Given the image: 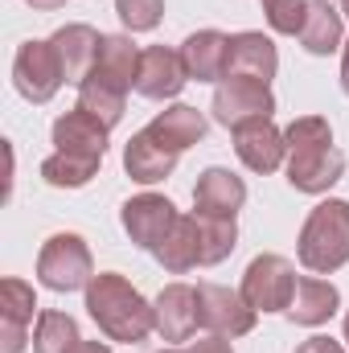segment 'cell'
I'll use <instances>...</instances> for the list:
<instances>
[{"label": "cell", "instance_id": "6da1fadb", "mask_svg": "<svg viewBox=\"0 0 349 353\" xmlns=\"http://www.w3.org/2000/svg\"><path fill=\"white\" fill-rule=\"evenodd\" d=\"M288 140V181L300 193H325L346 173V157L333 148V128L321 115H300L283 132Z\"/></svg>", "mask_w": 349, "mask_h": 353}, {"label": "cell", "instance_id": "7a4b0ae2", "mask_svg": "<svg viewBox=\"0 0 349 353\" xmlns=\"http://www.w3.org/2000/svg\"><path fill=\"white\" fill-rule=\"evenodd\" d=\"M87 312L111 341L123 345H136L157 329V308L115 271H99L87 283Z\"/></svg>", "mask_w": 349, "mask_h": 353}, {"label": "cell", "instance_id": "3957f363", "mask_svg": "<svg viewBox=\"0 0 349 353\" xmlns=\"http://www.w3.org/2000/svg\"><path fill=\"white\" fill-rule=\"evenodd\" d=\"M300 263L317 275H329L349 263V201L329 197L321 201L300 230Z\"/></svg>", "mask_w": 349, "mask_h": 353}, {"label": "cell", "instance_id": "277c9868", "mask_svg": "<svg viewBox=\"0 0 349 353\" xmlns=\"http://www.w3.org/2000/svg\"><path fill=\"white\" fill-rule=\"evenodd\" d=\"M37 279L50 292H79L94 279V263L90 251L79 234H54L46 239L41 255H37Z\"/></svg>", "mask_w": 349, "mask_h": 353}, {"label": "cell", "instance_id": "5b68a950", "mask_svg": "<svg viewBox=\"0 0 349 353\" xmlns=\"http://www.w3.org/2000/svg\"><path fill=\"white\" fill-rule=\"evenodd\" d=\"M210 111H214V119H218L222 128L239 132V128H247V123L271 119L275 99H271L267 83H259V79H235V74H230V79H222V87L214 90Z\"/></svg>", "mask_w": 349, "mask_h": 353}, {"label": "cell", "instance_id": "8992f818", "mask_svg": "<svg viewBox=\"0 0 349 353\" xmlns=\"http://www.w3.org/2000/svg\"><path fill=\"white\" fill-rule=\"evenodd\" d=\"M239 292L255 312H288V304L296 296V271L283 255H259L243 271Z\"/></svg>", "mask_w": 349, "mask_h": 353}, {"label": "cell", "instance_id": "52a82bcc", "mask_svg": "<svg viewBox=\"0 0 349 353\" xmlns=\"http://www.w3.org/2000/svg\"><path fill=\"white\" fill-rule=\"evenodd\" d=\"M12 83L21 90V99H29V103H50V99L58 94V87L66 83L54 46H50V41H25V46L17 50V58H12Z\"/></svg>", "mask_w": 349, "mask_h": 353}, {"label": "cell", "instance_id": "ba28073f", "mask_svg": "<svg viewBox=\"0 0 349 353\" xmlns=\"http://www.w3.org/2000/svg\"><path fill=\"white\" fill-rule=\"evenodd\" d=\"M177 218H181V214L173 210V201L161 197V193H140V197L123 201V210H119V222H123L128 239H132L136 247L152 251V255H157V251L165 247V239L173 234Z\"/></svg>", "mask_w": 349, "mask_h": 353}, {"label": "cell", "instance_id": "9c48e42d", "mask_svg": "<svg viewBox=\"0 0 349 353\" xmlns=\"http://www.w3.org/2000/svg\"><path fill=\"white\" fill-rule=\"evenodd\" d=\"M136 70H140V50L132 46V37H119V33H115V37H103V41H99L94 66H90V74L83 83L128 99V90L136 87Z\"/></svg>", "mask_w": 349, "mask_h": 353}, {"label": "cell", "instance_id": "30bf717a", "mask_svg": "<svg viewBox=\"0 0 349 353\" xmlns=\"http://www.w3.org/2000/svg\"><path fill=\"white\" fill-rule=\"evenodd\" d=\"M197 304H201V325L222 337H243L255 329V308L243 300V292H230L222 283H201Z\"/></svg>", "mask_w": 349, "mask_h": 353}, {"label": "cell", "instance_id": "8fae6325", "mask_svg": "<svg viewBox=\"0 0 349 353\" xmlns=\"http://www.w3.org/2000/svg\"><path fill=\"white\" fill-rule=\"evenodd\" d=\"M189 83L185 58L169 46H148L140 50V70H136V94L144 99H173Z\"/></svg>", "mask_w": 349, "mask_h": 353}, {"label": "cell", "instance_id": "7c38bea8", "mask_svg": "<svg viewBox=\"0 0 349 353\" xmlns=\"http://www.w3.org/2000/svg\"><path fill=\"white\" fill-rule=\"evenodd\" d=\"M157 333L165 341H189L201 325V304H197V288L189 283H169L157 296Z\"/></svg>", "mask_w": 349, "mask_h": 353}, {"label": "cell", "instance_id": "4fadbf2b", "mask_svg": "<svg viewBox=\"0 0 349 353\" xmlns=\"http://www.w3.org/2000/svg\"><path fill=\"white\" fill-rule=\"evenodd\" d=\"M247 201V185L243 176H235L230 169H206L193 185V210L210 214V218H235Z\"/></svg>", "mask_w": 349, "mask_h": 353}, {"label": "cell", "instance_id": "5bb4252c", "mask_svg": "<svg viewBox=\"0 0 349 353\" xmlns=\"http://www.w3.org/2000/svg\"><path fill=\"white\" fill-rule=\"evenodd\" d=\"M235 152L251 173H275L288 157V140L271 119H263V123H247L235 132Z\"/></svg>", "mask_w": 349, "mask_h": 353}, {"label": "cell", "instance_id": "9a60e30c", "mask_svg": "<svg viewBox=\"0 0 349 353\" xmlns=\"http://www.w3.org/2000/svg\"><path fill=\"white\" fill-rule=\"evenodd\" d=\"M33 308H37V300H33V288L25 283V279H4L0 283V353H21L25 350V329H29V321H33Z\"/></svg>", "mask_w": 349, "mask_h": 353}, {"label": "cell", "instance_id": "2e32d148", "mask_svg": "<svg viewBox=\"0 0 349 353\" xmlns=\"http://www.w3.org/2000/svg\"><path fill=\"white\" fill-rule=\"evenodd\" d=\"M279 70V54H275V41L263 37L255 29L247 33H235L230 37V62H226V79H259V83H271Z\"/></svg>", "mask_w": 349, "mask_h": 353}, {"label": "cell", "instance_id": "e0dca14e", "mask_svg": "<svg viewBox=\"0 0 349 353\" xmlns=\"http://www.w3.org/2000/svg\"><path fill=\"white\" fill-rule=\"evenodd\" d=\"M177 157L165 140H157L148 128L144 132H136L132 140H128V148H123V169L132 181H140V185H157V181H165V176L177 169Z\"/></svg>", "mask_w": 349, "mask_h": 353}, {"label": "cell", "instance_id": "ac0fdd59", "mask_svg": "<svg viewBox=\"0 0 349 353\" xmlns=\"http://www.w3.org/2000/svg\"><path fill=\"white\" fill-rule=\"evenodd\" d=\"M107 132H111V128H103L94 115H87L83 107H74V111H66V115L54 123V144H58V152L103 161V152H107Z\"/></svg>", "mask_w": 349, "mask_h": 353}, {"label": "cell", "instance_id": "d6986e66", "mask_svg": "<svg viewBox=\"0 0 349 353\" xmlns=\"http://www.w3.org/2000/svg\"><path fill=\"white\" fill-rule=\"evenodd\" d=\"M181 58H185L189 79H197V83H218V79H226L230 37L218 33V29H201V33H193V37L181 46Z\"/></svg>", "mask_w": 349, "mask_h": 353}, {"label": "cell", "instance_id": "ffe728a7", "mask_svg": "<svg viewBox=\"0 0 349 353\" xmlns=\"http://www.w3.org/2000/svg\"><path fill=\"white\" fill-rule=\"evenodd\" d=\"M99 41H103V37H99L90 25H62V29L50 37L54 54H58V62H62V74H66V83L83 87V79H87L90 66H94Z\"/></svg>", "mask_w": 349, "mask_h": 353}, {"label": "cell", "instance_id": "44dd1931", "mask_svg": "<svg viewBox=\"0 0 349 353\" xmlns=\"http://www.w3.org/2000/svg\"><path fill=\"white\" fill-rule=\"evenodd\" d=\"M337 304H341V296H337V288L329 279H296V296L288 304V316L296 325L312 329V325H325L337 312Z\"/></svg>", "mask_w": 349, "mask_h": 353}, {"label": "cell", "instance_id": "7402d4cb", "mask_svg": "<svg viewBox=\"0 0 349 353\" xmlns=\"http://www.w3.org/2000/svg\"><path fill=\"white\" fill-rule=\"evenodd\" d=\"M148 132H152L157 140H165L173 152H185V148H193V144L206 136V115H201L197 107L177 103V107L161 111V115L148 123Z\"/></svg>", "mask_w": 349, "mask_h": 353}, {"label": "cell", "instance_id": "603a6c76", "mask_svg": "<svg viewBox=\"0 0 349 353\" xmlns=\"http://www.w3.org/2000/svg\"><path fill=\"white\" fill-rule=\"evenodd\" d=\"M300 41L308 54L325 58L341 46V12L329 4V0H308V17H304V29H300Z\"/></svg>", "mask_w": 349, "mask_h": 353}, {"label": "cell", "instance_id": "cb8c5ba5", "mask_svg": "<svg viewBox=\"0 0 349 353\" xmlns=\"http://www.w3.org/2000/svg\"><path fill=\"white\" fill-rule=\"evenodd\" d=\"M193 222H197V267L222 263V259L239 247V226H235V218H210V214H197V210H193Z\"/></svg>", "mask_w": 349, "mask_h": 353}, {"label": "cell", "instance_id": "d4e9b609", "mask_svg": "<svg viewBox=\"0 0 349 353\" xmlns=\"http://www.w3.org/2000/svg\"><path fill=\"white\" fill-rule=\"evenodd\" d=\"M79 325L74 316L66 312H41L37 316V329H33V353H74L79 350Z\"/></svg>", "mask_w": 349, "mask_h": 353}, {"label": "cell", "instance_id": "484cf974", "mask_svg": "<svg viewBox=\"0 0 349 353\" xmlns=\"http://www.w3.org/2000/svg\"><path fill=\"white\" fill-rule=\"evenodd\" d=\"M157 259L165 271H189V267H197V222H193V214H181L173 226V234L165 239V247L157 251Z\"/></svg>", "mask_w": 349, "mask_h": 353}, {"label": "cell", "instance_id": "4316f807", "mask_svg": "<svg viewBox=\"0 0 349 353\" xmlns=\"http://www.w3.org/2000/svg\"><path fill=\"white\" fill-rule=\"evenodd\" d=\"M99 165H103V161L54 152V157L41 161V176H46V185H54V189H79V185H87L90 176L99 173Z\"/></svg>", "mask_w": 349, "mask_h": 353}, {"label": "cell", "instance_id": "83f0119b", "mask_svg": "<svg viewBox=\"0 0 349 353\" xmlns=\"http://www.w3.org/2000/svg\"><path fill=\"white\" fill-rule=\"evenodd\" d=\"M123 103H128L123 94H111V90H103V87H90V83L79 87V107L87 115H94L103 128H115L123 119Z\"/></svg>", "mask_w": 349, "mask_h": 353}, {"label": "cell", "instance_id": "f1b7e54d", "mask_svg": "<svg viewBox=\"0 0 349 353\" xmlns=\"http://www.w3.org/2000/svg\"><path fill=\"white\" fill-rule=\"evenodd\" d=\"M263 17L275 33H288L296 37L304 29V17H308V0H263Z\"/></svg>", "mask_w": 349, "mask_h": 353}, {"label": "cell", "instance_id": "f546056e", "mask_svg": "<svg viewBox=\"0 0 349 353\" xmlns=\"http://www.w3.org/2000/svg\"><path fill=\"white\" fill-rule=\"evenodd\" d=\"M115 12H119V21H123L132 33H148V29L161 25L165 0H115Z\"/></svg>", "mask_w": 349, "mask_h": 353}, {"label": "cell", "instance_id": "4dcf8cb0", "mask_svg": "<svg viewBox=\"0 0 349 353\" xmlns=\"http://www.w3.org/2000/svg\"><path fill=\"white\" fill-rule=\"evenodd\" d=\"M185 353H235V350H230V341H226L222 333H210V337L189 341V350H185Z\"/></svg>", "mask_w": 349, "mask_h": 353}, {"label": "cell", "instance_id": "1f68e13d", "mask_svg": "<svg viewBox=\"0 0 349 353\" xmlns=\"http://www.w3.org/2000/svg\"><path fill=\"white\" fill-rule=\"evenodd\" d=\"M296 353H346V350H341L333 337H308V341H304Z\"/></svg>", "mask_w": 349, "mask_h": 353}, {"label": "cell", "instance_id": "d6a6232c", "mask_svg": "<svg viewBox=\"0 0 349 353\" xmlns=\"http://www.w3.org/2000/svg\"><path fill=\"white\" fill-rule=\"evenodd\" d=\"M25 4H33V8H41V12H54V8H66V0H25Z\"/></svg>", "mask_w": 349, "mask_h": 353}, {"label": "cell", "instance_id": "836d02e7", "mask_svg": "<svg viewBox=\"0 0 349 353\" xmlns=\"http://www.w3.org/2000/svg\"><path fill=\"white\" fill-rule=\"evenodd\" d=\"M74 353H111V350H107L103 341H79V350Z\"/></svg>", "mask_w": 349, "mask_h": 353}, {"label": "cell", "instance_id": "e575fe53", "mask_svg": "<svg viewBox=\"0 0 349 353\" xmlns=\"http://www.w3.org/2000/svg\"><path fill=\"white\" fill-rule=\"evenodd\" d=\"M341 87L349 94V41H346V54H341Z\"/></svg>", "mask_w": 349, "mask_h": 353}, {"label": "cell", "instance_id": "d590c367", "mask_svg": "<svg viewBox=\"0 0 349 353\" xmlns=\"http://www.w3.org/2000/svg\"><path fill=\"white\" fill-rule=\"evenodd\" d=\"M346 341H349V316H346Z\"/></svg>", "mask_w": 349, "mask_h": 353}, {"label": "cell", "instance_id": "8d00e7d4", "mask_svg": "<svg viewBox=\"0 0 349 353\" xmlns=\"http://www.w3.org/2000/svg\"><path fill=\"white\" fill-rule=\"evenodd\" d=\"M346 17H349V0H346Z\"/></svg>", "mask_w": 349, "mask_h": 353}, {"label": "cell", "instance_id": "74e56055", "mask_svg": "<svg viewBox=\"0 0 349 353\" xmlns=\"http://www.w3.org/2000/svg\"><path fill=\"white\" fill-rule=\"evenodd\" d=\"M161 353H173V350H161Z\"/></svg>", "mask_w": 349, "mask_h": 353}]
</instances>
